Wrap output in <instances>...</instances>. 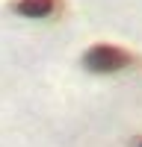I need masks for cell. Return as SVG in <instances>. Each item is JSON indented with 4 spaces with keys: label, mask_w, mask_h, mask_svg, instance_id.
<instances>
[{
    "label": "cell",
    "mask_w": 142,
    "mask_h": 147,
    "mask_svg": "<svg viewBox=\"0 0 142 147\" xmlns=\"http://www.w3.org/2000/svg\"><path fill=\"white\" fill-rule=\"evenodd\" d=\"M139 147H142V141H139Z\"/></svg>",
    "instance_id": "3"
},
{
    "label": "cell",
    "mask_w": 142,
    "mask_h": 147,
    "mask_svg": "<svg viewBox=\"0 0 142 147\" xmlns=\"http://www.w3.org/2000/svg\"><path fill=\"white\" fill-rule=\"evenodd\" d=\"M56 6H59V0H12L9 3V9L24 18H47L56 12Z\"/></svg>",
    "instance_id": "2"
},
{
    "label": "cell",
    "mask_w": 142,
    "mask_h": 147,
    "mask_svg": "<svg viewBox=\"0 0 142 147\" xmlns=\"http://www.w3.org/2000/svg\"><path fill=\"white\" fill-rule=\"evenodd\" d=\"M127 65H133V56L115 44H95L83 53V68L92 74H115Z\"/></svg>",
    "instance_id": "1"
}]
</instances>
